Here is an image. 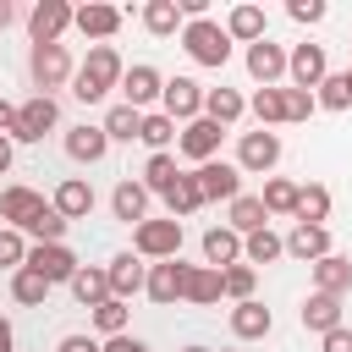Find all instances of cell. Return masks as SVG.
Segmentation results:
<instances>
[{"label":"cell","instance_id":"obj_1","mask_svg":"<svg viewBox=\"0 0 352 352\" xmlns=\"http://www.w3.org/2000/svg\"><path fill=\"white\" fill-rule=\"evenodd\" d=\"M121 77H126L121 50H116V44H94L88 60L77 66V77H72V94H77L82 104H99V99H110V88H121Z\"/></svg>","mask_w":352,"mask_h":352},{"label":"cell","instance_id":"obj_2","mask_svg":"<svg viewBox=\"0 0 352 352\" xmlns=\"http://www.w3.org/2000/svg\"><path fill=\"white\" fill-rule=\"evenodd\" d=\"M72 77H77V66H72V50L66 44H33L28 50V82L44 99H55V88H66Z\"/></svg>","mask_w":352,"mask_h":352},{"label":"cell","instance_id":"obj_3","mask_svg":"<svg viewBox=\"0 0 352 352\" xmlns=\"http://www.w3.org/2000/svg\"><path fill=\"white\" fill-rule=\"evenodd\" d=\"M182 50H187L198 66H226V60H231V33H226V22L198 16V22L182 28Z\"/></svg>","mask_w":352,"mask_h":352},{"label":"cell","instance_id":"obj_4","mask_svg":"<svg viewBox=\"0 0 352 352\" xmlns=\"http://www.w3.org/2000/svg\"><path fill=\"white\" fill-rule=\"evenodd\" d=\"M132 253L143 264H165V258H182V220H143L132 226Z\"/></svg>","mask_w":352,"mask_h":352},{"label":"cell","instance_id":"obj_5","mask_svg":"<svg viewBox=\"0 0 352 352\" xmlns=\"http://www.w3.org/2000/svg\"><path fill=\"white\" fill-rule=\"evenodd\" d=\"M220 138H226V126H214L209 116H198V121H187V126L176 132V160H187V165L198 170V165L220 160Z\"/></svg>","mask_w":352,"mask_h":352},{"label":"cell","instance_id":"obj_6","mask_svg":"<svg viewBox=\"0 0 352 352\" xmlns=\"http://www.w3.org/2000/svg\"><path fill=\"white\" fill-rule=\"evenodd\" d=\"M55 126H60V104H55V99H44V94H33V99H22V104H16L11 143H44V132H55Z\"/></svg>","mask_w":352,"mask_h":352},{"label":"cell","instance_id":"obj_7","mask_svg":"<svg viewBox=\"0 0 352 352\" xmlns=\"http://www.w3.org/2000/svg\"><path fill=\"white\" fill-rule=\"evenodd\" d=\"M280 165V132H242V143H236V170L242 176H270Z\"/></svg>","mask_w":352,"mask_h":352},{"label":"cell","instance_id":"obj_8","mask_svg":"<svg viewBox=\"0 0 352 352\" xmlns=\"http://www.w3.org/2000/svg\"><path fill=\"white\" fill-rule=\"evenodd\" d=\"M160 99H165V77L148 66V60H138V66H126V77H121V104H132V110H160Z\"/></svg>","mask_w":352,"mask_h":352},{"label":"cell","instance_id":"obj_9","mask_svg":"<svg viewBox=\"0 0 352 352\" xmlns=\"http://www.w3.org/2000/svg\"><path fill=\"white\" fill-rule=\"evenodd\" d=\"M28 270H38L50 286H72V275L82 270V258H77L66 242H33V253H28Z\"/></svg>","mask_w":352,"mask_h":352},{"label":"cell","instance_id":"obj_10","mask_svg":"<svg viewBox=\"0 0 352 352\" xmlns=\"http://www.w3.org/2000/svg\"><path fill=\"white\" fill-rule=\"evenodd\" d=\"M72 16H77V6H66V0H38V6L28 11V38H33V44H60L66 28H72Z\"/></svg>","mask_w":352,"mask_h":352},{"label":"cell","instance_id":"obj_11","mask_svg":"<svg viewBox=\"0 0 352 352\" xmlns=\"http://www.w3.org/2000/svg\"><path fill=\"white\" fill-rule=\"evenodd\" d=\"M324 77H330L324 44H292V60H286V88H302V94H314Z\"/></svg>","mask_w":352,"mask_h":352},{"label":"cell","instance_id":"obj_12","mask_svg":"<svg viewBox=\"0 0 352 352\" xmlns=\"http://www.w3.org/2000/svg\"><path fill=\"white\" fill-rule=\"evenodd\" d=\"M204 82H192V77H165V99H160V110L176 121V126H187V121H198L204 116Z\"/></svg>","mask_w":352,"mask_h":352},{"label":"cell","instance_id":"obj_13","mask_svg":"<svg viewBox=\"0 0 352 352\" xmlns=\"http://www.w3.org/2000/svg\"><path fill=\"white\" fill-rule=\"evenodd\" d=\"M192 176H198V187H204V204H236V198H242V170H236V160H209V165H198Z\"/></svg>","mask_w":352,"mask_h":352},{"label":"cell","instance_id":"obj_14","mask_svg":"<svg viewBox=\"0 0 352 352\" xmlns=\"http://www.w3.org/2000/svg\"><path fill=\"white\" fill-rule=\"evenodd\" d=\"M286 60H292V50H286V44H275V38H258V44H248V77H253L258 88H280V77H286Z\"/></svg>","mask_w":352,"mask_h":352},{"label":"cell","instance_id":"obj_15","mask_svg":"<svg viewBox=\"0 0 352 352\" xmlns=\"http://www.w3.org/2000/svg\"><path fill=\"white\" fill-rule=\"evenodd\" d=\"M154 308H176L187 297V264L182 258H165V264H148V292H143Z\"/></svg>","mask_w":352,"mask_h":352},{"label":"cell","instance_id":"obj_16","mask_svg":"<svg viewBox=\"0 0 352 352\" xmlns=\"http://www.w3.org/2000/svg\"><path fill=\"white\" fill-rule=\"evenodd\" d=\"M126 22V11L121 6H110V0H88V6H77V16H72V28L82 33V38H116V28Z\"/></svg>","mask_w":352,"mask_h":352},{"label":"cell","instance_id":"obj_17","mask_svg":"<svg viewBox=\"0 0 352 352\" xmlns=\"http://www.w3.org/2000/svg\"><path fill=\"white\" fill-rule=\"evenodd\" d=\"M104 270H110V297L132 302V297H143V292H148V264H143L138 253H116Z\"/></svg>","mask_w":352,"mask_h":352},{"label":"cell","instance_id":"obj_18","mask_svg":"<svg viewBox=\"0 0 352 352\" xmlns=\"http://www.w3.org/2000/svg\"><path fill=\"white\" fill-rule=\"evenodd\" d=\"M38 209H44V192H33V187H22V182L0 187V220H6L11 231H28Z\"/></svg>","mask_w":352,"mask_h":352},{"label":"cell","instance_id":"obj_19","mask_svg":"<svg viewBox=\"0 0 352 352\" xmlns=\"http://www.w3.org/2000/svg\"><path fill=\"white\" fill-rule=\"evenodd\" d=\"M104 154H110L104 121H82V126H72V132H66V160H77V165H99Z\"/></svg>","mask_w":352,"mask_h":352},{"label":"cell","instance_id":"obj_20","mask_svg":"<svg viewBox=\"0 0 352 352\" xmlns=\"http://www.w3.org/2000/svg\"><path fill=\"white\" fill-rule=\"evenodd\" d=\"M286 253H292L297 264L330 258V253H336V248H330V226H292V231H286Z\"/></svg>","mask_w":352,"mask_h":352},{"label":"cell","instance_id":"obj_21","mask_svg":"<svg viewBox=\"0 0 352 352\" xmlns=\"http://www.w3.org/2000/svg\"><path fill=\"white\" fill-rule=\"evenodd\" d=\"M297 319H302V330H308V336H330V330H341V297L308 292V297H302V308H297Z\"/></svg>","mask_w":352,"mask_h":352},{"label":"cell","instance_id":"obj_22","mask_svg":"<svg viewBox=\"0 0 352 352\" xmlns=\"http://www.w3.org/2000/svg\"><path fill=\"white\" fill-rule=\"evenodd\" d=\"M226 324H231V336H236V341H264V336L275 330V314H270L258 297H248V302H236V308H231V319H226Z\"/></svg>","mask_w":352,"mask_h":352},{"label":"cell","instance_id":"obj_23","mask_svg":"<svg viewBox=\"0 0 352 352\" xmlns=\"http://www.w3.org/2000/svg\"><path fill=\"white\" fill-rule=\"evenodd\" d=\"M308 280H314V292H324V297H346V292H352V258H346V253H330V258L308 264Z\"/></svg>","mask_w":352,"mask_h":352},{"label":"cell","instance_id":"obj_24","mask_svg":"<svg viewBox=\"0 0 352 352\" xmlns=\"http://www.w3.org/2000/svg\"><path fill=\"white\" fill-rule=\"evenodd\" d=\"M138 22H143L148 38H182V28H187V16H182L176 0H148V6L138 11Z\"/></svg>","mask_w":352,"mask_h":352},{"label":"cell","instance_id":"obj_25","mask_svg":"<svg viewBox=\"0 0 352 352\" xmlns=\"http://www.w3.org/2000/svg\"><path fill=\"white\" fill-rule=\"evenodd\" d=\"M50 204L60 209V220H88V214H94V187H88L82 176H66V182L50 192Z\"/></svg>","mask_w":352,"mask_h":352},{"label":"cell","instance_id":"obj_26","mask_svg":"<svg viewBox=\"0 0 352 352\" xmlns=\"http://www.w3.org/2000/svg\"><path fill=\"white\" fill-rule=\"evenodd\" d=\"M226 33H231V44H258V38H270V28H264V6H231L226 11Z\"/></svg>","mask_w":352,"mask_h":352},{"label":"cell","instance_id":"obj_27","mask_svg":"<svg viewBox=\"0 0 352 352\" xmlns=\"http://www.w3.org/2000/svg\"><path fill=\"white\" fill-rule=\"evenodd\" d=\"M148 198H154V192H148L143 182H121V187L110 192V214L126 220V226H143V220H148Z\"/></svg>","mask_w":352,"mask_h":352},{"label":"cell","instance_id":"obj_28","mask_svg":"<svg viewBox=\"0 0 352 352\" xmlns=\"http://www.w3.org/2000/svg\"><path fill=\"white\" fill-rule=\"evenodd\" d=\"M204 264H209V270H231V264H242V236H236L231 226L204 231Z\"/></svg>","mask_w":352,"mask_h":352},{"label":"cell","instance_id":"obj_29","mask_svg":"<svg viewBox=\"0 0 352 352\" xmlns=\"http://www.w3.org/2000/svg\"><path fill=\"white\" fill-rule=\"evenodd\" d=\"M72 297H77L88 314H94L99 302H110V270H104V264H82V270L72 275Z\"/></svg>","mask_w":352,"mask_h":352},{"label":"cell","instance_id":"obj_30","mask_svg":"<svg viewBox=\"0 0 352 352\" xmlns=\"http://www.w3.org/2000/svg\"><path fill=\"white\" fill-rule=\"evenodd\" d=\"M226 226H231L236 236H253V231H264V226H270V209H264V198L242 192L236 204H226Z\"/></svg>","mask_w":352,"mask_h":352},{"label":"cell","instance_id":"obj_31","mask_svg":"<svg viewBox=\"0 0 352 352\" xmlns=\"http://www.w3.org/2000/svg\"><path fill=\"white\" fill-rule=\"evenodd\" d=\"M220 297H226L220 270H209V264H187V297H182V302H192V308H214Z\"/></svg>","mask_w":352,"mask_h":352},{"label":"cell","instance_id":"obj_32","mask_svg":"<svg viewBox=\"0 0 352 352\" xmlns=\"http://www.w3.org/2000/svg\"><path fill=\"white\" fill-rule=\"evenodd\" d=\"M204 116H209L214 126H236V121L248 116V99H242L236 88H209V94H204Z\"/></svg>","mask_w":352,"mask_h":352},{"label":"cell","instance_id":"obj_33","mask_svg":"<svg viewBox=\"0 0 352 352\" xmlns=\"http://www.w3.org/2000/svg\"><path fill=\"white\" fill-rule=\"evenodd\" d=\"M330 209H336L330 187L324 182H302V192H297V226H324Z\"/></svg>","mask_w":352,"mask_h":352},{"label":"cell","instance_id":"obj_34","mask_svg":"<svg viewBox=\"0 0 352 352\" xmlns=\"http://www.w3.org/2000/svg\"><path fill=\"white\" fill-rule=\"evenodd\" d=\"M165 209H170V220H187V214H198V209H204V187H198V176H192V170H182V176H176V187L165 192Z\"/></svg>","mask_w":352,"mask_h":352},{"label":"cell","instance_id":"obj_35","mask_svg":"<svg viewBox=\"0 0 352 352\" xmlns=\"http://www.w3.org/2000/svg\"><path fill=\"white\" fill-rule=\"evenodd\" d=\"M248 110H253V121H258L264 132H275V126L286 121V88H253Z\"/></svg>","mask_w":352,"mask_h":352},{"label":"cell","instance_id":"obj_36","mask_svg":"<svg viewBox=\"0 0 352 352\" xmlns=\"http://www.w3.org/2000/svg\"><path fill=\"white\" fill-rule=\"evenodd\" d=\"M297 192H302V182H292V176H264V209L270 214H292L297 220Z\"/></svg>","mask_w":352,"mask_h":352},{"label":"cell","instance_id":"obj_37","mask_svg":"<svg viewBox=\"0 0 352 352\" xmlns=\"http://www.w3.org/2000/svg\"><path fill=\"white\" fill-rule=\"evenodd\" d=\"M275 258H286V236H275L270 226L264 231H253V236H242V264H275Z\"/></svg>","mask_w":352,"mask_h":352},{"label":"cell","instance_id":"obj_38","mask_svg":"<svg viewBox=\"0 0 352 352\" xmlns=\"http://www.w3.org/2000/svg\"><path fill=\"white\" fill-rule=\"evenodd\" d=\"M50 292H55V286H50L38 270H28V264L11 275V302H22V308H44V302H50Z\"/></svg>","mask_w":352,"mask_h":352},{"label":"cell","instance_id":"obj_39","mask_svg":"<svg viewBox=\"0 0 352 352\" xmlns=\"http://www.w3.org/2000/svg\"><path fill=\"white\" fill-rule=\"evenodd\" d=\"M176 132H182V126H176L165 110H148V116H143V132H138V143H148V154H170Z\"/></svg>","mask_w":352,"mask_h":352},{"label":"cell","instance_id":"obj_40","mask_svg":"<svg viewBox=\"0 0 352 352\" xmlns=\"http://www.w3.org/2000/svg\"><path fill=\"white\" fill-rule=\"evenodd\" d=\"M143 132V110H132V104H110L104 110V138L110 143H132Z\"/></svg>","mask_w":352,"mask_h":352},{"label":"cell","instance_id":"obj_41","mask_svg":"<svg viewBox=\"0 0 352 352\" xmlns=\"http://www.w3.org/2000/svg\"><path fill=\"white\" fill-rule=\"evenodd\" d=\"M176 176H182V160H176V154H148V165H143V187H148V192L165 198V192L176 187Z\"/></svg>","mask_w":352,"mask_h":352},{"label":"cell","instance_id":"obj_42","mask_svg":"<svg viewBox=\"0 0 352 352\" xmlns=\"http://www.w3.org/2000/svg\"><path fill=\"white\" fill-rule=\"evenodd\" d=\"M66 226H72V220H60V209H55V204H44L22 236H28V242H66Z\"/></svg>","mask_w":352,"mask_h":352},{"label":"cell","instance_id":"obj_43","mask_svg":"<svg viewBox=\"0 0 352 352\" xmlns=\"http://www.w3.org/2000/svg\"><path fill=\"white\" fill-rule=\"evenodd\" d=\"M126 319H132V308L121 302V297H110V302H99L94 308V330L110 341V336H126Z\"/></svg>","mask_w":352,"mask_h":352},{"label":"cell","instance_id":"obj_44","mask_svg":"<svg viewBox=\"0 0 352 352\" xmlns=\"http://www.w3.org/2000/svg\"><path fill=\"white\" fill-rule=\"evenodd\" d=\"M319 110H352V88H346V72H330L319 88H314Z\"/></svg>","mask_w":352,"mask_h":352},{"label":"cell","instance_id":"obj_45","mask_svg":"<svg viewBox=\"0 0 352 352\" xmlns=\"http://www.w3.org/2000/svg\"><path fill=\"white\" fill-rule=\"evenodd\" d=\"M220 286H226L231 302H248L253 286H258V270H253V264H231V270H220Z\"/></svg>","mask_w":352,"mask_h":352},{"label":"cell","instance_id":"obj_46","mask_svg":"<svg viewBox=\"0 0 352 352\" xmlns=\"http://www.w3.org/2000/svg\"><path fill=\"white\" fill-rule=\"evenodd\" d=\"M28 253H33V242H28L22 231H11V226H0V270H11V275H16V270L28 264Z\"/></svg>","mask_w":352,"mask_h":352},{"label":"cell","instance_id":"obj_47","mask_svg":"<svg viewBox=\"0 0 352 352\" xmlns=\"http://www.w3.org/2000/svg\"><path fill=\"white\" fill-rule=\"evenodd\" d=\"M286 16H292L297 28H319V22H324V0H292Z\"/></svg>","mask_w":352,"mask_h":352},{"label":"cell","instance_id":"obj_48","mask_svg":"<svg viewBox=\"0 0 352 352\" xmlns=\"http://www.w3.org/2000/svg\"><path fill=\"white\" fill-rule=\"evenodd\" d=\"M319 110V99L314 94H302V88H286V121H308Z\"/></svg>","mask_w":352,"mask_h":352},{"label":"cell","instance_id":"obj_49","mask_svg":"<svg viewBox=\"0 0 352 352\" xmlns=\"http://www.w3.org/2000/svg\"><path fill=\"white\" fill-rule=\"evenodd\" d=\"M319 352H352V330L341 324V330H330V336H319Z\"/></svg>","mask_w":352,"mask_h":352},{"label":"cell","instance_id":"obj_50","mask_svg":"<svg viewBox=\"0 0 352 352\" xmlns=\"http://www.w3.org/2000/svg\"><path fill=\"white\" fill-rule=\"evenodd\" d=\"M55 352H104V341H94V336H60Z\"/></svg>","mask_w":352,"mask_h":352},{"label":"cell","instance_id":"obj_51","mask_svg":"<svg viewBox=\"0 0 352 352\" xmlns=\"http://www.w3.org/2000/svg\"><path fill=\"white\" fill-rule=\"evenodd\" d=\"M104 352H148V341L126 330V336H110V341H104Z\"/></svg>","mask_w":352,"mask_h":352},{"label":"cell","instance_id":"obj_52","mask_svg":"<svg viewBox=\"0 0 352 352\" xmlns=\"http://www.w3.org/2000/svg\"><path fill=\"white\" fill-rule=\"evenodd\" d=\"M11 126H16V104H11V99H0V132L11 138Z\"/></svg>","mask_w":352,"mask_h":352},{"label":"cell","instance_id":"obj_53","mask_svg":"<svg viewBox=\"0 0 352 352\" xmlns=\"http://www.w3.org/2000/svg\"><path fill=\"white\" fill-rule=\"evenodd\" d=\"M11 160H16V143H11V138H6V132H0V176H6V170H11Z\"/></svg>","mask_w":352,"mask_h":352},{"label":"cell","instance_id":"obj_54","mask_svg":"<svg viewBox=\"0 0 352 352\" xmlns=\"http://www.w3.org/2000/svg\"><path fill=\"white\" fill-rule=\"evenodd\" d=\"M0 352H16V330H11L6 314H0Z\"/></svg>","mask_w":352,"mask_h":352},{"label":"cell","instance_id":"obj_55","mask_svg":"<svg viewBox=\"0 0 352 352\" xmlns=\"http://www.w3.org/2000/svg\"><path fill=\"white\" fill-rule=\"evenodd\" d=\"M11 22H16V11H11V0H0V33H6Z\"/></svg>","mask_w":352,"mask_h":352},{"label":"cell","instance_id":"obj_56","mask_svg":"<svg viewBox=\"0 0 352 352\" xmlns=\"http://www.w3.org/2000/svg\"><path fill=\"white\" fill-rule=\"evenodd\" d=\"M182 352H209V346H182Z\"/></svg>","mask_w":352,"mask_h":352},{"label":"cell","instance_id":"obj_57","mask_svg":"<svg viewBox=\"0 0 352 352\" xmlns=\"http://www.w3.org/2000/svg\"><path fill=\"white\" fill-rule=\"evenodd\" d=\"M346 88H352V66H346Z\"/></svg>","mask_w":352,"mask_h":352}]
</instances>
